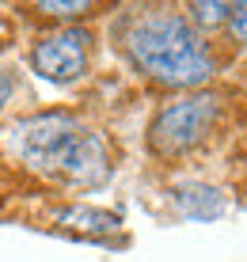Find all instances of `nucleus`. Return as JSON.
Masks as SVG:
<instances>
[{
  "label": "nucleus",
  "mask_w": 247,
  "mask_h": 262,
  "mask_svg": "<svg viewBox=\"0 0 247 262\" xmlns=\"http://www.w3.org/2000/svg\"><path fill=\"white\" fill-rule=\"evenodd\" d=\"M8 141L34 171H46V175H61L69 183H84V186L103 183L111 175V160H107L99 133L84 129L72 114L50 111L23 118Z\"/></svg>",
  "instance_id": "obj_1"
},
{
  "label": "nucleus",
  "mask_w": 247,
  "mask_h": 262,
  "mask_svg": "<svg viewBox=\"0 0 247 262\" xmlns=\"http://www.w3.org/2000/svg\"><path fill=\"white\" fill-rule=\"evenodd\" d=\"M130 53L152 80L171 88H198L213 76L202 34L179 12H149L130 31Z\"/></svg>",
  "instance_id": "obj_2"
},
{
  "label": "nucleus",
  "mask_w": 247,
  "mask_h": 262,
  "mask_svg": "<svg viewBox=\"0 0 247 262\" xmlns=\"http://www.w3.org/2000/svg\"><path fill=\"white\" fill-rule=\"evenodd\" d=\"M217 111H221V106H217L213 95H187V99H179V103L163 106L156 114V122H152V129H149L152 148H156L160 156L194 148V144L213 129Z\"/></svg>",
  "instance_id": "obj_3"
},
{
  "label": "nucleus",
  "mask_w": 247,
  "mask_h": 262,
  "mask_svg": "<svg viewBox=\"0 0 247 262\" xmlns=\"http://www.w3.org/2000/svg\"><path fill=\"white\" fill-rule=\"evenodd\" d=\"M88 42L91 38L84 31H57L34 46L31 65L42 80H53V84L80 80L88 72Z\"/></svg>",
  "instance_id": "obj_4"
},
{
  "label": "nucleus",
  "mask_w": 247,
  "mask_h": 262,
  "mask_svg": "<svg viewBox=\"0 0 247 262\" xmlns=\"http://www.w3.org/2000/svg\"><path fill=\"white\" fill-rule=\"evenodd\" d=\"M57 221L72 232H88V236H107V232L118 228V216L103 213V209H88V205H76V209L57 213Z\"/></svg>",
  "instance_id": "obj_5"
},
{
  "label": "nucleus",
  "mask_w": 247,
  "mask_h": 262,
  "mask_svg": "<svg viewBox=\"0 0 247 262\" xmlns=\"http://www.w3.org/2000/svg\"><path fill=\"white\" fill-rule=\"evenodd\" d=\"M175 202L182 205L187 216H202V221H213V216L224 213V198L217 190H209V186H182L175 194Z\"/></svg>",
  "instance_id": "obj_6"
},
{
  "label": "nucleus",
  "mask_w": 247,
  "mask_h": 262,
  "mask_svg": "<svg viewBox=\"0 0 247 262\" xmlns=\"http://www.w3.org/2000/svg\"><path fill=\"white\" fill-rule=\"evenodd\" d=\"M190 12H194V23L198 27H217L228 19V12H232V4H217V0H205V4H190Z\"/></svg>",
  "instance_id": "obj_7"
},
{
  "label": "nucleus",
  "mask_w": 247,
  "mask_h": 262,
  "mask_svg": "<svg viewBox=\"0 0 247 262\" xmlns=\"http://www.w3.org/2000/svg\"><path fill=\"white\" fill-rule=\"evenodd\" d=\"M228 19H232V31H236V38H243V42H247V4H232Z\"/></svg>",
  "instance_id": "obj_8"
},
{
  "label": "nucleus",
  "mask_w": 247,
  "mask_h": 262,
  "mask_svg": "<svg viewBox=\"0 0 247 262\" xmlns=\"http://www.w3.org/2000/svg\"><path fill=\"white\" fill-rule=\"evenodd\" d=\"M42 12H53V15H76V12H88V4H61V0H53V4H42Z\"/></svg>",
  "instance_id": "obj_9"
},
{
  "label": "nucleus",
  "mask_w": 247,
  "mask_h": 262,
  "mask_svg": "<svg viewBox=\"0 0 247 262\" xmlns=\"http://www.w3.org/2000/svg\"><path fill=\"white\" fill-rule=\"evenodd\" d=\"M8 95H12V76H0V106L8 103Z\"/></svg>",
  "instance_id": "obj_10"
},
{
  "label": "nucleus",
  "mask_w": 247,
  "mask_h": 262,
  "mask_svg": "<svg viewBox=\"0 0 247 262\" xmlns=\"http://www.w3.org/2000/svg\"><path fill=\"white\" fill-rule=\"evenodd\" d=\"M0 34H4V19H0Z\"/></svg>",
  "instance_id": "obj_11"
}]
</instances>
